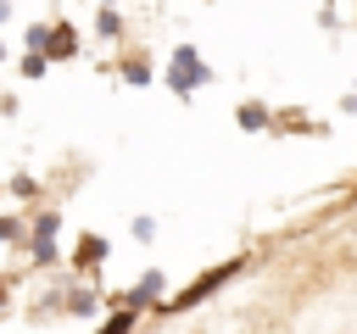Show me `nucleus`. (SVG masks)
<instances>
[{
	"instance_id": "3",
	"label": "nucleus",
	"mask_w": 357,
	"mask_h": 334,
	"mask_svg": "<svg viewBox=\"0 0 357 334\" xmlns=\"http://www.w3.org/2000/svg\"><path fill=\"white\" fill-rule=\"evenodd\" d=\"M240 122L245 128H262V106H240Z\"/></svg>"
},
{
	"instance_id": "1",
	"label": "nucleus",
	"mask_w": 357,
	"mask_h": 334,
	"mask_svg": "<svg viewBox=\"0 0 357 334\" xmlns=\"http://www.w3.org/2000/svg\"><path fill=\"white\" fill-rule=\"evenodd\" d=\"M201 78H206V67L195 61V50H178L173 56V89H195Z\"/></svg>"
},
{
	"instance_id": "2",
	"label": "nucleus",
	"mask_w": 357,
	"mask_h": 334,
	"mask_svg": "<svg viewBox=\"0 0 357 334\" xmlns=\"http://www.w3.org/2000/svg\"><path fill=\"white\" fill-rule=\"evenodd\" d=\"M100 256H106L100 239H84V245H78V262H100Z\"/></svg>"
}]
</instances>
